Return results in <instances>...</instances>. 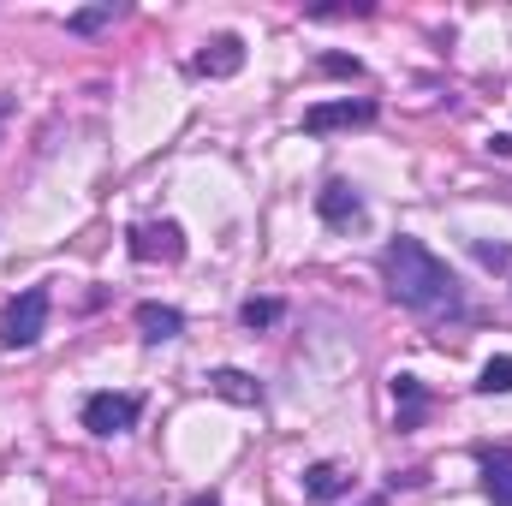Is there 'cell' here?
<instances>
[{
  "instance_id": "obj_7",
  "label": "cell",
  "mask_w": 512,
  "mask_h": 506,
  "mask_svg": "<svg viewBox=\"0 0 512 506\" xmlns=\"http://www.w3.org/2000/svg\"><path fill=\"white\" fill-rule=\"evenodd\" d=\"M239 66H245V42L239 36H209L203 54H197V72L203 78H233Z\"/></svg>"
},
{
  "instance_id": "obj_10",
  "label": "cell",
  "mask_w": 512,
  "mask_h": 506,
  "mask_svg": "<svg viewBox=\"0 0 512 506\" xmlns=\"http://www.w3.org/2000/svg\"><path fill=\"white\" fill-rule=\"evenodd\" d=\"M304 495L310 501H340V495H352V471L334 465V459H322V465L304 471Z\"/></svg>"
},
{
  "instance_id": "obj_17",
  "label": "cell",
  "mask_w": 512,
  "mask_h": 506,
  "mask_svg": "<svg viewBox=\"0 0 512 506\" xmlns=\"http://www.w3.org/2000/svg\"><path fill=\"white\" fill-rule=\"evenodd\" d=\"M322 72H328V78H358L364 66H358V60H346V54H322Z\"/></svg>"
},
{
  "instance_id": "obj_5",
  "label": "cell",
  "mask_w": 512,
  "mask_h": 506,
  "mask_svg": "<svg viewBox=\"0 0 512 506\" xmlns=\"http://www.w3.org/2000/svg\"><path fill=\"white\" fill-rule=\"evenodd\" d=\"M126 251L137 262H179L185 256V227L179 221H137L126 233Z\"/></svg>"
},
{
  "instance_id": "obj_16",
  "label": "cell",
  "mask_w": 512,
  "mask_h": 506,
  "mask_svg": "<svg viewBox=\"0 0 512 506\" xmlns=\"http://www.w3.org/2000/svg\"><path fill=\"white\" fill-rule=\"evenodd\" d=\"M471 256H477L483 268H495V274H512V245H489V239H477Z\"/></svg>"
},
{
  "instance_id": "obj_14",
  "label": "cell",
  "mask_w": 512,
  "mask_h": 506,
  "mask_svg": "<svg viewBox=\"0 0 512 506\" xmlns=\"http://www.w3.org/2000/svg\"><path fill=\"white\" fill-rule=\"evenodd\" d=\"M102 24H114V0H102V6H84V12H72V18H66V30H72V36H96Z\"/></svg>"
},
{
  "instance_id": "obj_1",
  "label": "cell",
  "mask_w": 512,
  "mask_h": 506,
  "mask_svg": "<svg viewBox=\"0 0 512 506\" xmlns=\"http://www.w3.org/2000/svg\"><path fill=\"white\" fill-rule=\"evenodd\" d=\"M382 280L393 292V304L417 310V316H447L459 310V280L441 256L429 251L423 239H393L382 251Z\"/></svg>"
},
{
  "instance_id": "obj_18",
  "label": "cell",
  "mask_w": 512,
  "mask_h": 506,
  "mask_svg": "<svg viewBox=\"0 0 512 506\" xmlns=\"http://www.w3.org/2000/svg\"><path fill=\"white\" fill-rule=\"evenodd\" d=\"M370 6H310V18H364Z\"/></svg>"
},
{
  "instance_id": "obj_21",
  "label": "cell",
  "mask_w": 512,
  "mask_h": 506,
  "mask_svg": "<svg viewBox=\"0 0 512 506\" xmlns=\"http://www.w3.org/2000/svg\"><path fill=\"white\" fill-rule=\"evenodd\" d=\"M131 506H149V501H131Z\"/></svg>"
},
{
  "instance_id": "obj_15",
  "label": "cell",
  "mask_w": 512,
  "mask_h": 506,
  "mask_svg": "<svg viewBox=\"0 0 512 506\" xmlns=\"http://www.w3.org/2000/svg\"><path fill=\"white\" fill-rule=\"evenodd\" d=\"M477 393H512V352H507V358H489V364H483Z\"/></svg>"
},
{
  "instance_id": "obj_9",
  "label": "cell",
  "mask_w": 512,
  "mask_h": 506,
  "mask_svg": "<svg viewBox=\"0 0 512 506\" xmlns=\"http://www.w3.org/2000/svg\"><path fill=\"white\" fill-rule=\"evenodd\" d=\"M477 465H483V495L495 506H512V447H483Z\"/></svg>"
},
{
  "instance_id": "obj_11",
  "label": "cell",
  "mask_w": 512,
  "mask_h": 506,
  "mask_svg": "<svg viewBox=\"0 0 512 506\" xmlns=\"http://www.w3.org/2000/svg\"><path fill=\"white\" fill-rule=\"evenodd\" d=\"M393 405H399V423H393V429H417V423L429 417V393H423V381L417 376H393Z\"/></svg>"
},
{
  "instance_id": "obj_3",
  "label": "cell",
  "mask_w": 512,
  "mask_h": 506,
  "mask_svg": "<svg viewBox=\"0 0 512 506\" xmlns=\"http://www.w3.org/2000/svg\"><path fill=\"white\" fill-rule=\"evenodd\" d=\"M376 102L370 96H340V102H316L304 108V131L310 137H328V131H352V126H376Z\"/></svg>"
},
{
  "instance_id": "obj_13",
  "label": "cell",
  "mask_w": 512,
  "mask_h": 506,
  "mask_svg": "<svg viewBox=\"0 0 512 506\" xmlns=\"http://www.w3.org/2000/svg\"><path fill=\"white\" fill-rule=\"evenodd\" d=\"M280 316H286V304H280V298H245V310H239V322H245V328H274Z\"/></svg>"
},
{
  "instance_id": "obj_20",
  "label": "cell",
  "mask_w": 512,
  "mask_h": 506,
  "mask_svg": "<svg viewBox=\"0 0 512 506\" xmlns=\"http://www.w3.org/2000/svg\"><path fill=\"white\" fill-rule=\"evenodd\" d=\"M191 506H221V501H209V495H197V501H191Z\"/></svg>"
},
{
  "instance_id": "obj_4",
  "label": "cell",
  "mask_w": 512,
  "mask_h": 506,
  "mask_svg": "<svg viewBox=\"0 0 512 506\" xmlns=\"http://www.w3.org/2000/svg\"><path fill=\"white\" fill-rule=\"evenodd\" d=\"M137 417H143L137 393H90L84 399V429L90 435H126V429H137Z\"/></svg>"
},
{
  "instance_id": "obj_8",
  "label": "cell",
  "mask_w": 512,
  "mask_h": 506,
  "mask_svg": "<svg viewBox=\"0 0 512 506\" xmlns=\"http://www.w3.org/2000/svg\"><path fill=\"white\" fill-rule=\"evenodd\" d=\"M131 316H137V334H143L149 346H161V340H179V334H185V316H179L173 304H155V298H149V304H137Z\"/></svg>"
},
{
  "instance_id": "obj_12",
  "label": "cell",
  "mask_w": 512,
  "mask_h": 506,
  "mask_svg": "<svg viewBox=\"0 0 512 506\" xmlns=\"http://www.w3.org/2000/svg\"><path fill=\"white\" fill-rule=\"evenodd\" d=\"M209 387H215L221 399H233V405H262V387H256L245 370H215V376H209Z\"/></svg>"
},
{
  "instance_id": "obj_6",
  "label": "cell",
  "mask_w": 512,
  "mask_h": 506,
  "mask_svg": "<svg viewBox=\"0 0 512 506\" xmlns=\"http://www.w3.org/2000/svg\"><path fill=\"white\" fill-rule=\"evenodd\" d=\"M316 215H322L328 227H358V221H364V197H358L346 179H328V185L316 191Z\"/></svg>"
},
{
  "instance_id": "obj_19",
  "label": "cell",
  "mask_w": 512,
  "mask_h": 506,
  "mask_svg": "<svg viewBox=\"0 0 512 506\" xmlns=\"http://www.w3.org/2000/svg\"><path fill=\"white\" fill-rule=\"evenodd\" d=\"M6 120H12V96H0V131H6Z\"/></svg>"
},
{
  "instance_id": "obj_2",
  "label": "cell",
  "mask_w": 512,
  "mask_h": 506,
  "mask_svg": "<svg viewBox=\"0 0 512 506\" xmlns=\"http://www.w3.org/2000/svg\"><path fill=\"white\" fill-rule=\"evenodd\" d=\"M48 310H54L48 286H24V292L6 304V322H0V346H6V352H30V346L48 334Z\"/></svg>"
}]
</instances>
